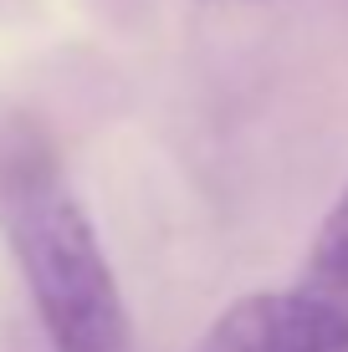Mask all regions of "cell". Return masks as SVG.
<instances>
[{"instance_id":"6da1fadb","label":"cell","mask_w":348,"mask_h":352,"mask_svg":"<svg viewBox=\"0 0 348 352\" xmlns=\"http://www.w3.org/2000/svg\"><path fill=\"white\" fill-rule=\"evenodd\" d=\"M0 230L57 352H134V327L98 230L62 179L46 133L0 123Z\"/></svg>"},{"instance_id":"7a4b0ae2","label":"cell","mask_w":348,"mask_h":352,"mask_svg":"<svg viewBox=\"0 0 348 352\" xmlns=\"http://www.w3.org/2000/svg\"><path fill=\"white\" fill-rule=\"evenodd\" d=\"M190 352H348V301L323 291H251Z\"/></svg>"},{"instance_id":"3957f363","label":"cell","mask_w":348,"mask_h":352,"mask_svg":"<svg viewBox=\"0 0 348 352\" xmlns=\"http://www.w3.org/2000/svg\"><path fill=\"white\" fill-rule=\"evenodd\" d=\"M303 286L323 291V296L348 301V184L343 194L328 204L323 225L313 230V245H307V265H303Z\"/></svg>"}]
</instances>
